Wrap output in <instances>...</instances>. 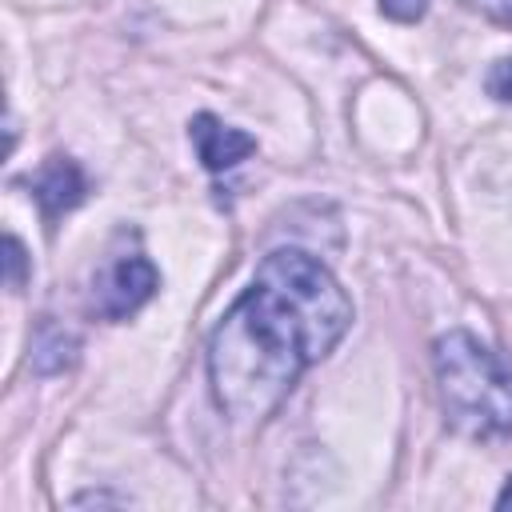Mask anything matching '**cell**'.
I'll use <instances>...</instances> for the list:
<instances>
[{
  "instance_id": "8fae6325",
  "label": "cell",
  "mask_w": 512,
  "mask_h": 512,
  "mask_svg": "<svg viewBox=\"0 0 512 512\" xmlns=\"http://www.w3.org/2000/svg\"><path fill=\"white\" fill-rule=\"evenodd\" d=\"M496 508H512V476L504 480V488H500V496H496Z\"/></svg>"
},
{
  "instance_id": "3957f363",
  "label": "cell",
  "mask_w": 512,
  "mask_h": 512,
  "mask_svg": "<svg viewBox=\"0 0 512 512\" xmlns=\"http://www.w3.org/2000/svg\"><path fill=\"white\" fill-rule=\"evenodd\" d=\"M160 288V272L148 256L132 252V256H112L96 280H92V308L104 320H128L132 312H140Z\"/></svg>"
},
{
  "instance_id": "7a4b0ae2",
  "label": "cell",
  "mask_w": 512,
  "mask_h": 512,
  "mask_svg": "<svg viewBox=\"0 0 512 512\" xmlns=\"http://www.w3.org/2000/svg\"><path fill=\"white\" fill-rule=\"evenodd\" d=\"M432 368L444 416L456 432L472 440L512 432V364L496 348L464 328H452L432 344Z\"/></svg>"
},
{
  "instance_id": "8992f818",
  "label": "cell",
  "mask_w": 512,
  "mask_h": 512,
  "mask_svg": "<svg viewBox=\"0 0 512 512\" xmlns=\"http://www.w3.org/2000/svg\"><path fill=\"white\" fill-rule=\"evenodd\" d=\"M76 352H80L76 332H68L56 320H44L36 328V340H32V368L40 376H56V372H64V368L76 364Z\"/></svg>"
},
{
  "instance_id": "30bf717a",
  "label": "cell",
  "mask_w": 512,
  "mask_h": 512,
  "mask_svg": "<svg viewBox=\"0 0 512 512\" xmlns=\"http://www.w3.org/2000/svg\"><path fill=\"white\" fill-rule=\"evenodd\" d=\"M464 4L484 12V16H492V20H500V24H512V0H464Z\"/></svg>"
},
{
  "instance_id": "6da1fadb",
  "label": "cell",
  "mask_w": 512,
  "mask_h": 512,
  "mask_svg": "<svg viewBox=\"0 0 512 512\" xmlns=\"http://www.w3.org/2000/svg\"><path fill=\"white\" fill-rule=\"evenodd\" d=\"M348 328L352 300L316 256L268 252L208 336V384L220 412L236 424H264Z\"/></svg>"
},
{
  "instance_id": "277c9868",
  "label": "cell",
  "mask_w": 512,
  "mask_h": 512,
  "mask_svg": "<svg viewBox=\"0 0 512 512\" xmlns=\"http://www.w3.org/2000/svg\"><path fill=\"white\" fill-rule=\"evenodd\" d=\"M28 188H32V200L40 204V216H44V224L52 228L64 212H72L84 196H88V180H84V168L72 160V156H48L28 180H24Z\"/></svg>"
},
{
  "instance_id": "ba28073f",
  "label": "cell",
  "mask_w": 512,
  "mask_h": 512,
  "mask_svg": "<svg viewBox=\"0 0 512 512\" xmlns=\"http://www.w3.org/2000/svg\"><path fill=\"white\" fill-rule=\"evenodd\" d=\"M484 88H488V96H492V100L512 104V56H500V60L488 68Z\"/></svg>"
},
{
  "instance_id": "5b68a950",
  "label": "cell",
  "mask_w": 512,
  "mask_h": 512,
  "mask_svg": "<svg viewBox=\"0 0 512 512\" xmlns=\"http://www.w3.org/2000/svg\"><path fill=\"white\" fill-rule=\"evenodd\" d=\"M188 136H192V148H196V156L208 172H228V168H236L240 160H248L256 152L252 132L232 128L212 112H196L188 120Z\"/></svg>"
},
{
  "instance_id": "52a82bcc",
  "label": "cell",
  "mask_w": 512,
  "mask_h": 512,
  "mask_svg": "<svg viewBox=\"0 0 512 512\" xmlns=\"http://www.w3.org/2000/svg\"><path fill=\"white\" fill-rule=\"evenodd\" d=\"M24 276H28V256H24V244L8 232L4 236V284L12 288V292H20L24 288Z\"/></svg>"
},
{
  "instance_id": "9c48e42d",
  "label": "cell",
  "mask_w": 512,
  "mask_h": 512,
  "mask_svg": "<svg viewBox=\"0 0 512 512\" xmlns=\"http://www.w3.org/2000/svg\"><path fill=\"white\" fill-rule=\"evenodd\" d=\"M380 12L396 24H416L428 12V0H380Z\"/></svg>"
}]
</instances>
